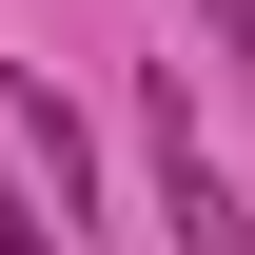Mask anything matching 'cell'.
<instances>
[{
  "label": "cell",
  "mask_w": 255,
  "mask_h": 255,
  "mask_svg": "<svg viewBox=\"0 0 255 255\" xmlns=\"http://www.w3.org/2000/svg\"><path fill=\"white\" fill-rule=\"evenodd\" d=\"M137 157H157V216H177V255H255V196L216 177V137H196V98H177V79L137 98Z\"/></svg>",
  "instance_id": "obj_1"
},
{
  "label": "cell",
  "mask_w": 255,
  "mask_h": 255,
  "mask_svg": "<svg viewBox=\"0 0 255 255\" xmlns=\"http://www.w3.org/2000/svg\"><path fill=\"white\" fill-rule=\"evenodd\" d=\"M0 118H20V157L59 177V216H79V98H59V79H0Z\"/></svg>",
  "instance_id": "obj_2"
},
{
  "label": "cell",
  "mask_w": 255,
  "mask_h": 255,
  "mask_svg": "<svg viewBox=\"0 0 255 255\" xmlns=\"http://www.w3.org/2000/svg\"><path fill=\"white\" fill-rule=\"evenodd\" d=\"M0 255H79V236H59V196H39V177H0Z\"/></svg>",
  "instance_id": "obj_3"
}]
</instances>
